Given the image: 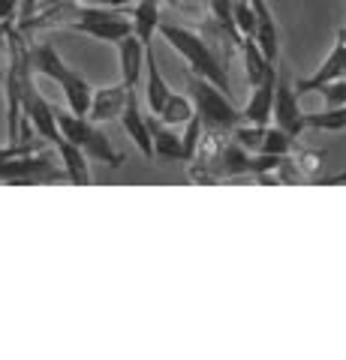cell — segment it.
<instances>
[{
  "instance_id": "44dd1931",
  "label": "cell",
  "mask_w": 346,
  "mask_h": 360,
  "mask_svg": "<svg viewBox=\"0 0 346 360\" xmlns=\"http://www.w3.org/2000/svg\"><path fill=\"white\" fill-rule=\"evenodd\" d=\"M193 115H196L193 99H190V96H181V94H169V99H166V105L160 108V115H157V117L166 123V127H178V123H187Z\"/></svg>"
},
{
  "instance_id": "e0dca14e",
  "label": "cell",
  "mask_w": 346,
  "mask_h": 360,
  "mask_svg": "<svg viewBox=\"0 0 346 360\" xmlns=\"http://www.w3.org/2000/svg\"><path fill=\"white\" fill-rule=\"evenodd\" d=\"M144 70H148V105H151V115H160V108L166 105V99H169L172 90H169V84H166V78L160 75L154 45L144 49Z\"/></svg>"
},
{
  "instance_id": "3957f363",
  "label": "cell",
  "mask_w": 346,
  "mask_h": 360,
  "mask_svg": "<svg viewBox=\"0 0 346 360\" xmlns=\"http://www.w3.org/2000/svg\"><path fill=\"white\" fill-rule=\"evenodd\" d=\"M187 90H190L196 117L202 120L205 132H232L244 123V111L232 105L229 94H223L220 87H214L208 82V78H199L187 70Z\"/></svg>"
},
{
  "instance_id": "7a4b0ae2",
  "label": "cell",
  "mask_w": 346,
  "mask_h": 360,
  "mask_svg": "<svg viewBox=\"0 0 346 360\" xmlns=\"http://www.w3.org/2000/svg\"><path fill=\"white\" fill-rule=\"evenodd\" d=\"M157 30H160V37L187 60L190 72L199 75V78H208V82L214 87H220L223 94H232V82H229L226 66H223V60L211 51V45L205 39H199L193 30H184V27H175V25H157Z\"/></svg>"
},
{
  "instance_id": "603a6c76",
  "label": "cell",
  "mask_w": 346,
  "mask_h": 360,
  "mask_svg": "<svg viewBox=\"0 0 346 360\" xmlns=\"http://www.w3.org/2000/svg\"><path fill=\"white\" fill-rule=\"evenodd\" d=\"M208 6H211V13H214V18H217L220 30L229 33L232 45H235V49H241V39H244V37H241L238 27H235V18H232V0H208Z\"/></svg>"
},
{
  "instance_id": "d6986e66",
  "label": "cell",
  "mask_w": 346,
  "mask_h": 360,
  "mask_svg": "<svg viewBox=\"0 0 346 360\" xmlns=\"http://www.w3.org/2000/svg\"><path fill=\"white\" fill-rule=\"evenodd\" d=\"M304 129L314 132H343L346 129V103L343 105H328L322 111H310V115L301 117Z\"/></svg>"
},
{
  "instance_id": "9a60e30c",
  "label": "cell",
  "mask_w": 346,
  "mask_h": 360,
  "mask_svg": "<svg viewBox=\"0 0 346 360\" xmlns=\"http://www.w3.org/2000/svg\"><path fill=\"white\" fill-rule=\"evenodd\" d=\"M54 150H58L61 156V165H63V172H66V180L75 186H87L91 184V168H87V156L75 148V144H70L61 135V141L54 144Z\"/></svg>"
},
{
  "instance_id": "8992f818",
  "label": "cell",
  "mask_w": 346,
  "mask_h": 360,
  "mask_svg": "<svg viewBox=\"0 0 346 360\" xmlns=\"http://www.w3.org/2000/svg\"><path fill=\"white\" fill-rule=\"evenodd\" d=\"M21 120H27L33 127V132H37L42 141H49L51 148L61 141L58 123H54V105L46 103V96L37 90L33 78L21 87Z\"/></svg>"
},
{
  "instance_id": "ffe728a7",
  "label": "cell",
  "mask_w": 346,
  "mask_h": 360,
  "mask_svg": "<svg viewBox=\"0 0 346 360\" xmlns=\"http://www.w3.org/2000/svg\"><path fill=\"white\" fill-rule=\"evenodd\" d=\"M298 135H289L280 127H265L262 132V144H259V153L265 156H289L298 148Z\"/></svg>"
},
{
  "instance_id": "484cf974",
  "label": "cell",
  "mask_w": 346,
  "mask_h": 360,
  "mask_svg": "<svg viewBox=\"0 0 346 360\" xmlns=\"http://www.w3.org/2000/svg\"><path fill=\"white\" fill-rule=\"evenodd\" d=\"M63 4H87V0H37L33 13H37V9H49V6H63Z\"/></svg>"
},
{
  "instance_id": "4316f807",
  "label": "cell",
  "mask_w": 346,
  "mask_h": 360,
  "mask_svg": "<svg viewBox=\"0 0 346 360\" xmlns=\"http://www.w3.org/2000/svg\"><path fill=\"white\" fill-rule=\"evenodd\" d=\"M21 13H18V18H16V25H18V21H25V18H30L33 15V6H37V0H21Z\"/></svg>"
},
{
  "instance_id": "d4e9b609",
  "label": "cell",
  "mask_w": 346,
  "mask_h": 360,
  "mask_svg": "<svg viewBox=\"0 0 346 360\" xmlns=\"http://www.w3.org/2000/svg\"><path fill=\"white\" fill-rule=\"evenodd\" d=\"M18 4L21 0H0V21H16L18 18Z\"/></svg>"
},
{
  "instance_id": "ba28073f",
  "label": "cell",
  "mask_w": 346,
  "mask_h": 360,
  "mask_svg": "<svg viewBox=\"0 0 346 360\" xmlns=\"http://www.w3.org/2000/svg\"><path fill=\"white\" fill-rule=\"evenodd\" d=\"M301 117H304V111L298 108L295 87L277 78V84H274V105H271L274 127H280L289 135H301V132H304V123H301Z\"/></svg>"
},
{
  "instance_id": "7402d4cb",
  "label": "cell",
  "mask_w": 346,
  "mask_h": 360,
  "mask_svg": "<svg viewBox=\"0 0 346 360\" xmlns=\"http://www.w3.org/2000/svg\"><path fill=\"white\" fill-rule=\"evenodd\" d=\"M289 156H292L295 168H298L301 174H304L307 184H314V180L319 177V172H322V160H326V156H322L319 150H310V148H301V144H298V148L289 153Z\"/></svg>"
},
{
  "instance_id": "277c9868",
  "label": "cell",
  "mask_w": 346,
  "mask_h": 360,
  "mask_svg": "<svg viewBox=\"0 0 346 360\" xmlns=\"http://www.w3.org/2000/svg\"><path fill=\"white\" fill-rule=\"evenodd\" d=\"M61 180H66L63 165L46 148L0 160V184L4 186H46L61 184Z\"/></svg>"
},
{
  "instance_id": "52a82bcc",
  "label": "cell",
  "mask_w": 346,
  "mask_h": 360,
  "mask_svg": "<svg viewBox=\"0 0 346 360\" xmlns=\"http://www.w3.org/2000/svg\"><path fill=\"white\" fill-rule=\"evenodd\" d=\"M250 6H253V39L265 54V60L277 66V58H280V30H277V21L271 15V9H268V0H250Z\"/></svg>"
},
{
  "instance_id": "2e32d148",
  "label": "cell",
  "mask_w": 346,
  "mask_h": 360,
  "mask_svg": "<svg viewBox=\"0 0 346 360\" xmlns=\"http://www.w3.org/2000/svg\"><path fill=\"white\" fill-rule=\"evenodd\" d=\"M130 18H132V33L139 37L144 49L154 45V33H157L160 25V0H139L136 9H130Z\"/></svg>"
},
{
  "instance_id": "4fadbf2b",
  "label": "cell",
  "mask_w": 346,
  "mask_h": 360,
  "mask_svg": "<svg viewBox=\"0 0 346 360\" xmlns=\"http://www.w3.org/2000/svg\"><path fill=\"white\" fill-rule=\"evenodd\" d=\"M144 123H148V132H151V148H154V160H172V162H184V148H181V139L172 132V127L157 117V115H144Z\"/></svg>"
},
{
  "instance_id": "cb8c5ba5",
  "label": "cell",
  "mask_w": 346,
  "mask_h": 360,
  "mask_svg": "<svg viewBox=\"0 0 346 360\" xmlns=\"http://www.w3.org/2000/svg\"><path fill=\"white\" fill-rule=\"evenodd\" d=\"M199 139H202V120H199L196 115L187 120V132H184V139H181V148H184V162L193 160V153L199 148Z\"/></svg>"
},
{
  "instance_id": "6da1fadb",
  "label": "cell",
  "mask_w": 346,
  "mask_h": 360,
  "mask_svg": "<svg viewBox=\"0 0 346 360\" xmlns=\"http://www.w3.org/2000/svg\"><path fill=\"white\" fill-rule=\"evenodd\" d=\"M30 70L51 78L54 84H61L63 96H66V105H70L73 115H87V105H91V94L94 87L85 82V78L73 70V66H66V60L58 54L51 42H37L30 45Z\"/></svg>"
},
{
  "instance_id": "5bb4252c",
  "label": "cell",
  "mask_w": 346,
  "mask_h": 360,
  "mask_svg": "<svg viewBox=\"0 0 346 360\" xmlns=\"http://www.w3.org/2000/svg\"><path fill=\"white\" fill-rule=\"evenodd\" d=\"M118 54H121V82L127 87H136L144 70V45L139 42L136 33H130V37L118 42Z\"/></svg>"
},
{
  "instance_id": "5b68a950",
  "label": "cell",
  "mask_w": 346,
  "mask_h": 360,
  "mask_svg": "<svg viewBox=\"0 0 346 360\" xmlns=\"http://www.w3.org/2000/svg\"><path fill=\"white\" fill-rule=\"evenodd\" d=\"M54 123H58V132L63 135L70 144H75L87 160H97L109 168H118L124 165V153H118L111 148L109 135L97 129L94 120H87L82 115H73V111H63V108H54Z\"/></svg>"
},
{
  "instance_id": "83f0119b",
  "label": "cell",
  "mask_w": 346,
  "mask_h": 360,
  "mask_svg": "<svg viewBox=\"0 0 346 360\" xmlns=\"http://www.w3.org/2000/svg\"><path fill=\"white\" fill-rule=\"evenodd\" d=\"M97 6H111V9H121V6H127L130 0H94Z\"/></svg>"
},
{
  "instance_id": "30bf717a",
  "label": "cell",
  "mask_w": 346,
  "mask_h": 360,
  "mask_svg": "<svg viewBox=\"0 0 346 360\" xmlns=\"http://www.w3.org/2000/svg\"><path fill=\"white\" fill-rule=\"evenodd\" d=\"M127 84H111V87H99L91 94V105H87V120L94 123H109V120H118L121 111L127 105Z\"/></svg>"
},
{
  "instance_id": "ac0fdd59",
  "label": "cell",
  "mask_w": 346,
  "mask_h": 360,
  "mask_svg": "<svg viewBox=\"0 0 346 360\" xmlns=\"http://www.w3.org/2000/svg\"><path fill=\"white\" fill-rule=\"evenodd\" d=\"M241 51H244V70H247V82H250V87L262 84L268 75L277 72V66L265 60V54L259 51V45H256L253 37H244V39H241Z\"/></svg>"
},
{
  "instance_id": "f1b7e54d",
  "label": "cell",
  "mask_w": 346,
  "mask_h": 360,
  "mask_svg": "<svg viewBox=\"0 0 346 360\" xmlns=\"http://www.w3.org/2000/svg\"><path fill=\"white\" fill-rule=\"evenodd\" d=\"M4 45H6V25L0 21V51H4Z\"/></svg>"
},
{
  "instance_id": "8fae6325",
  "label": "cell",
  "mask_w": 346,
  "mask_h": 360,
  "mask_svg": "<svg viewBox=\"0 0 346 360\" xmlns=\"http://www.w3.org/2000/svg\"><path fill=\"white\" fill-rule=\"evenodd\" d=\"M121 123H124V129L132 141H136V148L142 156H148L154 160V148H151V132H148V123H144V111L139 105V96H136V87L127 90V105L121 111Z\"/></svg>"
},
{
  "instance_id": "7c38bea8",
  "label": "cell",
  "mask_w": 346,
  "mask_h": 360,
  "mask_svg": "<svg viewBox=\"0 0 346 360\" xmlns=\"http://www.w3.org/2000/svg\"><path fill=\"white\" fill-rule=\"evenodd\" d=\"M274 84H277V72H271L262 84L253 87L250 103L244 105V123H253V127H268L271 123V105H274Z\"/></svg>"
},
{
  "instance_id": "9c48e42d",
  "label": "cell",
  "mask_w": 346,
  "mask_h": 360,
  "mask_svg": "<svg viewBox=\"0 0 346 360\" xmlns=\"http://www.w3.org/2000/svg\"><path fill=\"white\" fill-rule=\"evenodd\" d=\"M334 78H346V27L338 33V42H334V51L328 54L326 60H322L319 70L310 75V78H301L295 84V94L304 96V94H314L319 84L326 82H334Z\"/></svg>"
}]
</instances>
